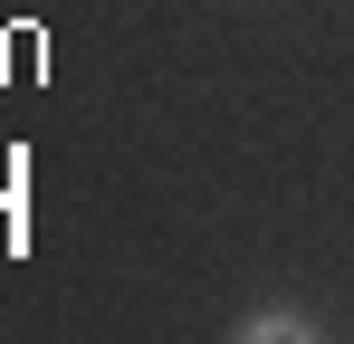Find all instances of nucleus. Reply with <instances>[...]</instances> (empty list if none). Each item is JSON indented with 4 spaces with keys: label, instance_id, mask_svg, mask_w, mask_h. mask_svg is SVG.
<instances>
[{
    "label": "nucleus",
    "instance_id": "nucleus-1",
    "mask_svg": "<svg viewBox=\"0 0 354 344\" xmlns=\"http://www.w3.org/2000/svg\"><path fill=\"white\" fill-rule=\"evenodd\" d=\"M230 335H239V344H316V316L288 306V296H268V306H249V316H239Z\"/></svg>",
    "mask_w": 354,
    "mask_h": 344
}]
</instances>
